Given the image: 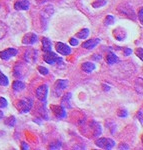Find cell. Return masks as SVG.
I'll list each match as a JSON object with an SVG mask.
<instances>
[{"label": "cell", "instance_id": "obj_23", "mask_svg": "<svg viewBox=\"0 0 143 150\" xmlns=\"http://www.w3.org/2000/svg\"><path fill=\"white\" fill-rule=\"evenodd\" d=\"M6 32H7L6 25L3 22H1V21H0V39H1V38H3V36L6 34Z\"/></svg>", "mask_w": 143, "mask_h": 150}, {"label": "cell", "instance_id": "obj_26", "mask_svg": "<svg viewBox=\"0 0 143 150\" xmlns=\"http://www.w3.org/2000/svg\"><path fill=\"white\" fill-rule=\"evenodd\" d=\"M106 3H107V1H96V2H94V3L92 4V6H93L94 8H98V7L104 6Z\"/></svg>", "mask_w": 143, "mask_h": 150}, {"label": "cell", "instance_id": "obj_9", "mask_svg": "<svg viewBox=\"0 0 143 150\" xmlns=\"http://www.w3.org/2000/svg\"><path fill=\"white\" fill-rule=\"evenodd\" d=\"M37 58V51L34 49H28L24 54V59L29 63H34Z\"/></svg>", "mask_w": 143, "mask_h": 150}, {"label": "cell", "instance_id": "obj_27", "mask_svg": "<svg viewBox=\"0 0 143 150\" xmlns=\"http://www.w3.org/2000/svg\"><path fill=\"white\" fill-rule=\"evenodd\" d=\"M38 71L40 72L42 75H47L48 73H49V71H48V69L47 68H45V67H43V66H38Z\"/></svg>", "mask_w": 143, "mask_h": 150}, {"label": "cell", "instance_id": "obj_32", "mask_svg": "<svg viewBox=\"0 0 143 150\" xmlns=\"http://www.w3.org/2000/svg\"><path fill=\"white\" fill-rule=\"evenodd\" d=\"M124 52H125V55L126 56H128V55H130L132 53V50L130 49V48H125L124 49Z\"/></svg>", "mask_w": 143, "mask_h": 150}, {"label": "cell", "instance_id": "obj_29", "mask_svg": "<svg viewBox=\"0 0 143 150\" xmlns=\"http://www.w3.org/2000/svg\"><path fill=\"white\" fill-rule=\"evenodd\" d=\"M128 113L126 110H120L118 111V116H120V117H127Z\"/></svg>", "mask_w": 143, "mask_h": 150}, {"label": "cell", "instance_id": "obj_37", "mask_svg": "<svg viewBox=\"0 0 143 150\" xmlns=\"http://www.w3.org/2000/svg\"><path fill=\"white\" fill-rule=\"evenodd\" d=\"M140 122H141V124H142V110H140Z\"/></svg>", "mask_w": 143, "mask_h": 150}, {"label": "cell", "instance_id": "obj_15", "mask_svg": "<svg viewBox=\"0 0 143 150\" xmlns=\"http://www.w3.org/2000/svg\"><path fill=\"white\" fill-rule=\"evenodd\" d=\"M68 86V81L67 80H64V79H61V80H58L56 81V83H55V91L59 94L61 92L62 90H64L66 87Z\"/></svg>", "mask_w": 143, "mask_h": 150}, {"label": "cell", "instance_id": "obj_24", "mask_svg": "<svg viewBox=\"0 0 143 150\" xmlns=\"http://www.w3.org/2000/svg\"><path fill=\"white\" fill-rule=\"evenodd\" d=\"M15 122H16V119H15V117L14 116H11V117H8L7 119L4 121V123H5L6 125H8V126H14L15 125Z\"/></svg>", "mask_w": 143, "mask_h": 150}, {"label": "cell", "instance_id": "obj_22", "mask_svg": "<svg viewBox=\"0 0 143 150\" xmlns=\"http://www.w3.org/2000/svg\"><path fill=\"white\" fill-rule=\"evenodd\" d=\"M9 80L7 78V76H5L1 71H0V85L1 86H8Z\"/></svg>", "mask_w": 143, "mask_h": 150}, {"label": "cell", "instance_id": "obj_7", "mask_svg": "<svg viewBox=\"0 0 143 150\" xmlns=\"http://www.w3.org/2000/svg\"><path fill=\"white\" fill-rule=\"evenodd\" d=\"M51 110L53 111L54 115L56 116L57 118L61 119V118H64L66 116V111L63 108V106H59V105H51Z\"/></svg>", "mask_w": 143, "mask_h": 150}, {"label": "cell", "instance_id": "obj_12", "mask_svg": "<svg viewBox=\"0 0 143 150\" xmlns=\"http://www.w3.org/2000/svg\"><path fill=\"white\" fill-rule=\"evenodd\" d=\"M100 42V39L99 38H94V39H90V40H87L85 42L82 43V47L85 48V49H93L95 48Z\"/></svg>", "mask_w": 143, "mask_h": 150}, {"label": "cell", "instance_id": "obj_35", "mask_svg": "<svg viewBox=\"0 0 143 150\" xmlns=\"http://www.w3.org/2000/svg\"><path fill=\"white\" fill-rule=\"evenodd\" d=\"M93 58H94L95 60H100V59H101V56H100V55H97V54H94Z\"/></svg>", "mask_w": 143, "mask_h": 150}, {"label": "cell", "instance_id": "obj_20", "mask_svg": "<svg viewBox=\"0 0 143 150\" xmlns=\"http://www.w3.org/2000/svg\"><path fill=\"white\" fill-rule=\"evenodd\" d=\"M12 87H13V89L15 91H22L24 88H25V84L23 83L22 81H19V80H16L13 82V85H12Z\"/></svg>", "mask_w": 143, "mask_h": 150}, {"label": "cell", "instance_id": "obj_38", "mask_svg": "<svg viewBox=\"0 0 143 150\" xmlns=\"http://www.w3.org/2000/svg\"><path fill=\"white\" fill-rule=\"evenodd\" d=\"M2 117H3V112H2V111L0 110V119H1Z\"/></svg>", "mask_w": 143, "mask_h": 150}, {"label": "cell", "instance_id": "obj_5", "mask_svg": "<svg viewBox=\"0 0 143 150\" xmlns=\"http://www.w3.org/2000/svg\"><path fill=\"white\" fill-rule=\"evenodd\" d=\"M48 94V87L47 85L43 84V85L39 86L36 90V97L39 99L40 101H45L46 97Z\"/></svg>", "mask_w": 143, "mask_h": 150}, {"label": "cell", "instance_id": "obj_28", "mask_svg": "<svg viewBox=\"0 0 143 150\" xmlns=\"http://www.w3.org/2000/svg\"><path fill=\"white\" fill-rule=\"evenodd\" d=\"M7 106V100L3 97H0V108H4Z\"/></svg>", "mask_w": 143, "mask_h": 150}, {"label": "cell", "instance_id": "obj_13", "mask_svg": "<svg viewBox=\"0 0 143 150\" xmlns=\"http://www.w3.org/2000/svg\"><path fill=\"white\" fill-rule=\"evenodd\" d=\"M29 6H30V4L27 0H18L14 4L16 10H28Z\"/></svg>", "mask_w": 143, "mask_h": 150}, {"label": "cell", "instance_id": "obj_16", "mask_svg": "<svg viewBox=\"0 0 143 150\" xmlns=\"http://www.w3.org/2000/svg\"><path fill=\"white\" fill-rule=\"evenodd\" d=\"M52 49V43L48 38H42V50L44 52H48V51H51Z\"/></svg>", "mask_w": 143, "mask_h": 150}, {"label": "cell", "instance_id": "obj_1", "mask_svg": "<svg viewBox=\"0 0 143 150\" xmlns=\"http://www.w3.org/2000/svg\"><path fill=\"white\" fill-rule=\"evenodd\" d=\"M33 105V101L30 98H23L21 100L18 101L17 103V108L19 111L22 113H27L30 111V109L32 108Z\"/></svg>", "mask_w": 143, "mask_h": 150}, {"label": "cell", "instance_id": "obj_14", "mask_svg": "<svg viewBox=\"0 0 143 150\" xmlns=\"http://www.w3.org/2000/svg\"><path fill=\"white\" fill-rule=\"evenodd\" d=\"M113 35H114V37L116 38V39L119 40V41L124 40L126 38L125 30L123 28H120V27H118V28H116L113 30Z\"/></svg>", "mask_w": 143, "mask_h": 150}, {"label": "cell", "instance_id": "obj_30", "mask_svg": "<svg viewBox=\"0 0 143 150\" xmlns=\"http://www.w3.org/2000/svg\"><path fill=\"white\" fill-rule=\"evenodd\" d=\"M70 44H71L72 46H76V45H78V40L75 39V38H71V39H70Z\"/></svg>", "mask_w": 143, "mask_h": 150}, {"label": "cell", "instance_id": "obj_36", "mask_svg": "<svg viewBox=\"0 0 143 150\" xmlns=\"http://www.w3.org/2000/svg\"><path fill=\"white\" fill-rule=\"evenodd\" d=\"M120 149H128V146H126V145H121V146H119Z\"/></svg>", "mask_w": 143, "mask_h": 150}, {"label": "cell", "instance_id": "obj_11", "mask_svg": "<svg viewBox=\"0 0 143 150\" xmlns=\"http://www.w3.org/2000/svg\"><path fill=\"white\" fill-rule=\"evenodd\" d=\"M56 50L57 52H59V54L61 55H69L71 53V49L69 46H67L66 44L62 42H59L56 44Z\"/></svg>", "mask_w": 143, "mask_h": 150}, {"label": "cell", "instance_id": "obj_25", "mask_svg": "<svg viewBox=\"0 0 143 150\" xmlns=\"http://www.w3.org/2000/svg\"><path fill=\"white\" fill-rule=\"evenodd\" d=\"M114 21H115L114 16H113V15H107V17L105 18L104 23H105V25H111V24L114 23Z\"/></svg>", "mask_w": 143, "mask_h": 150}, {"label": "cell", "instance_id": "obj_17", "mask_svg": "<svg viewBox=\"0 0 143 150\" xmlns=\"http://www.w3.org/2000/svg\"><path fill=\"white\" fill-rule=\"evenodd\" d=\"M81 68L84 72H86V73H91V72L96 68V66H95V64L91 63V62H84V63L82 64Z\"/></svg>", "mask_w": 143, "mask_h": 150}, {"label": "cell", "instance_id": "obj_2", "mask_svg": "<svg viewBox=\"0 0 143 150\" xmlns=\"http://www.w3.org/2000/svg\"><path fill=\"white\" fill-rule=\"evenodd\" d=\"M96 145L102 149H111L115 146V142L110 138H99L96 140Z\"/></svg>", "mask_w": 143, "mask_h": 150}, {"label": "cell", "instance_id": "obj_6", "mask_svg": "<svg viewBox=\"0 0 143 150\" xmlns=\"http://www.w3.org/2000/svg\"><path fill=\"white\" fill-rule=\"evenodd\" d=\"M26 73H27V69L25 68V65H23L21 62H18L14 68V75L17 78H22L25 76Z\"/></svg>", "mask_w": 143, "mask_h": 150}, {"label": "cell", "instance_id": "obj_19", "mask_svg": "<svg viewBox=\"0 0 143 150\" xmlns=\"http://www.w3.org/2000/svg\"><path fill=\"white\" fill-rule=\"evenodd\" d=\"M106 61H107L108 64L112 65V64H114V63H116V62L118 61V58L114 54V53H111L110 52V53H108L107 56H106Z\"/></svg>", "mask_w": 143, "mask_h": 150}, {"label": "cell", "instance_id": "obj_4", "mask_svg": "<svg viewBox=\"0 0 143 150\" xmlns=\"http://www.w3.org/2000/svg\"><path fill=\"white\" fill-rule=\"evenodd\" d=\"M118 11H119L120 13L126 15L127 17L134 19V11H133L132 7L129 6L128 4H122V5H120L118 7Z\"/></svg>", "mask_w": 143, "mask_h": 150}, {"label": "cell", "instance_id": "obj_33", "mask_svg": "<svg viewBox=\"0 0 143 150\" xmlns=\"http://www.w3.org/2000/svg\"><path fill=\"white\" fill-rule=\"evenodd\" d=\"M21 145H22V146H21V148H22V149H28L29 148V146L27 145V143H25V142H22Z\"/></svg>", "mask_w": 143, "mask_h": 150}, {"label": "cell", "instance_id": "obj_3", "mask_svg": "<svg viewBox=\"0 0 143 150\" xmlns=\"http://www.w3.org/2000/svg\"><path fill=\"white\" fill-rule=\"evenodd\" d=\"M44 61L46 63L48 64H54L55 62H61V58H59L57 56L55 53H53L51 51H48V52H45V55H44Z\"/></svg>", "mask_w": 143, "mask_h": 150}, {"label": "cell", "instance_id": "obj_34", "mask_svg": "<svg viewBox=\"0 0 143 150\" xmlns=\"http://www.w3.org/2000/svg\"><path fill=\"white\" fill-rule=\"evenodd\" d=\"M142 14H143V9L141 8V9H140V11H139V17H140V21H141V22H143Z\"/></svg>", "mask_w": 143, "mask_h": 150}, {"label": "cell", "instance_id": "obj_10", "mask_svg": "<svg viewBox=\"0 0 143 150\" xmlns=\"http://www.w3.org/2000/svg\"><path fill=\"white\" fill-rule=\"evenodd\" d=\"M37 41V35L35 33H27L26 35H24L22 42L23 44L26 45H32Z\"/></svg>", "mask_w": 143, "mask_h": 150}, {"label": "cell", "instance_id": "obj_31", "mask_svg": "<svg viewBox=\"0 0 143 150\" xmlns=\"http://www.w3.org/2000/svg\"><path fill=\"white\" fill-rule=\"evenodd\" d=\"M142 51H143V49L142 48H138V49L136 50V53H137V56L138 57H140V59H143V57H142Z\"/></svg>", "mask_w": 143, "mask_h": 150}, {"label": "cell", "instance_id": "obj_18", "mask_svg": "<svg viewBox=\"0 0 143 150\" xmlns=\"http://www.w3.org/2000/svg\"><path fill=\"white\" fill-rule=\"evenodd\" d=\"M70 99H71V93H67L63 96L62 100H61V106H64V107H68L70 108L71 105H70Z\"/></svg>", "mask_w": 143, "mask_h": 150}, {"label": "cell", "instance_id": "obj_8", "mask_svg": "<svg viewBox=\"0 0 143 150\" xmlns=\"http://www.w3.org/2000/svg\"><path fill=\"white\" fill-rule=\"evenodd\" d=\"M15 55H17V50L14 48H8V49L0 52V57L3 60H8L11 57H14Z\"/></svg>", "mask_w": 143, "mask_h": 150}, {"label": "cell", "instance_id": "obj_21", "mask_svg": "<svg viewBox=\"0 0 143 150\" xmlns=\"http://www.w3.org/2000/svg\"><path fill=\"white\" fill-rule=\"evenodd\" d=\"M89 35V29H82L81 31H79L76 34V38H79V39H86Z\"/></svg>", "mask_w": 143, "mask_h": 150}]
</instances>
